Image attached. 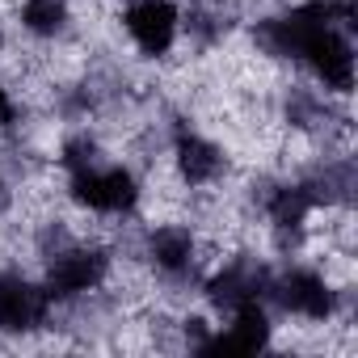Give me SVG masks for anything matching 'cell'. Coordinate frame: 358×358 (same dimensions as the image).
<instances>
[{"mask_svg":"<svg viewBox=\"0 0 358 358\" xmlns=\"http://www.w3.org/2000/svg\"><path fill=\"white\" fill-rule=\"evenodd\" d=\"M110 278V253L97 249V245H76V241H64L55 249H47V295L51 303H72V299H85L93 295L101 282Z\"/></svg>","mask_w":358,"mask_h":358,"instance_id":"obj_1","label":"cell"},{"mask_svg":"<svg viewBox=\"0 0 358 358\" xmlns=\"http://www.w3.org/2000/svg\"><path fill=\"white\" fill-rule=\"evenodd\" d=\"M68 194L76 207L93 215H131L139 207V177L127 164L93 160L76 173H68Z\"/></svg>","mask_w":358,"mask_h":358,"instance_id":"obj_2","label":"cell"},{"mask_svg":"<svg viewBox=\"0 0 358 358\" xmlns=\"http://www.w3.org/2000/svg\"><path fill=\"white\" fill-rule=\"evenodd\" d=\"M270 303H278L287 316L312 320V324H329L337 316V291L320 270L308 266H291L282 274L270 278Z\"/></svg>","mask_w":358,"mask_h":358,"instance_id":"obj_3","label":"cell"},{"mask_svg":"<svg viewBox=\"0 0 358 358\" xmlns=\"http://www.w3.org/2000/svg\"><path fill=\"white\" fill-rule=\"evenodd\" d=\"M118 22H122L127 38L135 43V51L148 59L169 55L177 34H182V9H177V0H127Z\"/></svg>","mask_w":358,"mask_h":358,"instance_id":"obj_4","label":"cell"},{"mask_svg":"<svg viewBox=\"0 0 358 358\" xmlns=\"http://www.w3.org/2000/svg\"><path fill=\"white\" fill-rule=\"evenodd\" d=\"M51 316V295L43 282L0 270V333H34Z\"/></svg>","mask_w":358,"mask_h":358,"instance_id":"obj_5","label":"cell"},{"mask_svg":"<svg viewBox=\"0 0 358 358\" xmlns=\"http://www.w3.org/2000/svg\"><path fill=\"white\" fill-rule=\"evenodd\" d=\"M274 337V320H270V303L266 299H245L236 308H228V324L207 337L203 350H220V354H257L270 350Z\"/></svg>","mask_w":358,"mask_h":358,"instance_id":"obj_6","label":"cell"},{"mask_svg":"<svg viewBox=\"0 0 358 358\" xmlns=\"http://www.w3.org/2000/svg\"><path fill=\"white\" fill-rule=\"evenodd\" d=\"M143 257L152 262V270L164 282H190L194 270H199V241L182 224H164V228H152L148 232Z\"/></svg>","mask_w":358,"mask_h":358,"instance_id":"obj_7","label":"cell"},{"mask_svg":"<svg viewBox=\"0 0 358 358\" xmlns=\"http://www.w3.org/2000/svg\"><path fill=\"white\" fill-rule=\"evenodd\" d=\"M270 270L266 266H257V262H249V257H236V262H228L224 270H215L207 282H203V291H207V299L220 308V312H228V308H236V303H245V299H266L270 303Z\"/></svg>","mask_w":358,"mask_h":358,"instance_id":"obj_8","label":"cell"},{"mask_svg":"<svg viewBox=\"0 0 358 358\" xmlns=\"http://www.w3.org/2000/svg\"><path fill=\"white\" fill-rule=\"evenodd\" d=\"M173 164H177V177H182L186 186H211L215 177L224 173V148L220 143H211L207 135H199V131H177V139H173Z\"/></svg>","mask_w":358,"mask_h":358,"instance_id":"obj_9","label":"cell"},{"mask_svg":"<svg viewBox=\"0 0 358 358\" xmlns=\"http://www.w3.org/2000/svg\"><path fill=\"white\" fill-rule=\"evenodd\" d=\"M312 211H316V199H312L308 182H282V186H274L266 194V215H270V224H274V232L282 241L287 236L299 241V232H303Z\"/></svg>","mask_w":358,"mask_h":358,"instance_id":"obj_10","label":"cell"},{"mask_svg":"<svg viewBox=\"0 0 358 358\" xmlns=\"http://www.w3.org/2000/svg\"><path fill=\"white\" fill-rule=\"evenodd\" d=\"M68 22V0H22V30L34 38H59Z\"/></svg>","mask_w":358,"mask_h":358,"instance_id":"obj_11","label":"cell"},{"mask_svg":"<svg viewBox=\"0 0 358 358\" xmlns=\"http://www.w3.org/2000/svg\"><path fill=\"white\" fill-rule=\"evenodd\" d=\"M93 160H101V148H97V139H93L89 131L64 139V148H59V164H64L68 173H76V169H85V164H93Z\"/></svg>","mask_w":358,"mask_h":358,"instance_id":"obj_12","label":"cell"},{"mask_svg":"<svg viewBox=\"0 0 358 358\" xmlns=\"http://www.w3.org/2000/svg\"><path fill=\"white\" fill-rule=\"evenodd\" d=\"M13 114H17V106H13V97H9V89L0 85V127H9L13 122Z\"/></svg>","mask_w":358,"mask_h":358,"instance_id":"obj_13","label":"cell"},{"mask_svg":"<svg viewBox=\"0 0 358 358\" xmlns=\"http://www.w3.org/2000/svg\"><path fill=\"white\" fill-rule=\"evenodd\" d=\"M9 203H13V194H9V182H5V173H0V215L9 211Z\"/></svg>","mask_w":358,"mask_h":358,"instance_id":"obj_14","label":"cell"},{"mask_svg":"<svg viewBox=\"0 0 358 358\" xmlns=\"http://www.w3.org/2000/svg\"><path fill=\"white\" fill-rule=\"evenodd\" d=\"M0 51H5V30H0Z\"/></svg>","mask_w":358,"mask_h":358,"instance_id":"obj_15","label":"cell"}]
</instances>
